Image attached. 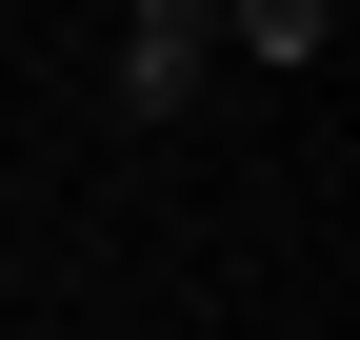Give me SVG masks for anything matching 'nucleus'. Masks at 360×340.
<instances>
[{
	"instance_id": "obj_1",
	"label": "nucleus",
	"mask_w": 360,
	"mask_h": 340,
	"mask_svg": "<svg viewBox=\"0 0 360 340\" xmlns=\"http://www.w3.org/2000/svg\"><path fill=\"white\" fill-rule=\"evenodd\" d=\"M220 40H240V60H321V40H340V0H220Z\"/></svg>"
},
{
	"instance_id": "obj_3",
	"label": "nucleus",
	"mask_w": 360,
	"mask_h": 340,
	"mask_svg": "<svg viewBox=\"0 0 360 340\" xmlns=\"http://www.w3.org/2000/svg\"><path fill=\"white\" fill-rule=\"evenodd\" d=\"M120 20H141V40H220V0H120Z\"/></svg>"
},
{
	"instance_id": "obj_2",
	"label": "nucleus",
	"mask_w": 360,
	"mask_h": 340,
	"mask_svg": "<svg viewBox=\"0 0 360 340\" xmlns=\"http://www.w3.org/2000/svg\"><path fill=\"white\" fill-rule=\"evenodd\" d=\"M200 80H220V40H120V100H141V120H180Z\"/></svg>"
}]
</instances>
